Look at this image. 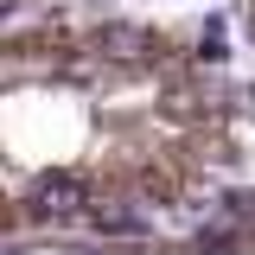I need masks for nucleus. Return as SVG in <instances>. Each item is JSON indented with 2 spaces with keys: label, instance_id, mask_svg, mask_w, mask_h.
I'll list each match as a JSON object with an SVG mask.
<instances>
[{
  "label": "nucleus",
  "instance_id": "nucleus-2",
  "mask_svg": "<svg viewBox=\"0 0 255 255\" xmlns=\"http://www.w3.org/2000/svg\"><path fill=\"white\" fill-rule=\"evenodd\" d=\"M96 45H102L109 58H122V64L147 58V32H140V26H122V19H115V26H102V32H96Z\"/></svg>",
  "mask_w": 255,
  "mask_h": 255
},
{
  "label": "nucleus",
  "instance_id": "nucleus-1",
  "mask_svg": "<svg viewBox=\"0 0 255 255\" xmlns=\"http://www.w3.org/2000/svg\"><path fill=\"white\" fill-rule=\"evenodd\" d=\"M90 204V185L77 179V172H51V179H38V191H32V217H77Z\"/></svg>",
  "mask_w": 255,
  "mask_h": 255
},
{
  "label": "nucleus",
  "instance_id": "nucleus-3",
  "mask_svg": "<svg viewBox=\"0 0 255 255\" xmlns=\"http://www.w3.org/2000/svg\"><path fill=\"white\" fill-rule=\"evenodd\" d=\"M96 230L102 236H140L147 223H140V211H128V204H102L96 211Z\"/></svg>",
  "mask_w": 255,
  "mask_h": 255
}]
</instances>
